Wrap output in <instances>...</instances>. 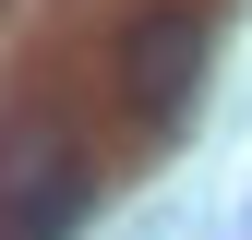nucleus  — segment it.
<instances>
[{
    "label": "nucleus",
    "mask_w": 252,
    "mask_h": 240,
    "mask_svg": "<svg viewBox=\"0 0 252 240\" xmlns=\"http://www.w3.org/2000/svg\"><path fill=\"white\" fill-rule=\"evenodd\" d=\"M96 204V156H84L72 120L12 108L0 120V240H72Z\"/></svg>",
    "instance_id": "1"
},
{
    "label": "nucleus",
    "mask_w": 252,
    "mask_h": 240,
    "mask_svg": "<svg viewBox=\"0 0 252 240\" xmlns=\"http://www.w3.org/2000/svg\"><path fill=\"white\" fill-rule=\"evenodd\" d=\"M204 60H216V12H192V0H156V12H132V24H120L108 84H120V108H132V120H156V132H168V120L192 108Z\"/></svg>",
    "instance_id": "2"
}]
</instances>
